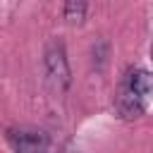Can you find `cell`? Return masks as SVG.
<instances>
[{
    "instance_id": "cell-1",
    "label": "cell",
    "mask_w": 153,
    "mask_h": 153,
    "mask_svg": "<svg viewBox=\"0 0 153 153\" xmlns=\"http://www.w3.org/2000/svg\"><path fill=\"white\" fill-rule=\"evenodd\" d=\"M43 72H45V84L53 93H65L72 84V72H69V62H67V53H65V43L53 38L48 41L45 50H43Z\"/></svg>"
},
{
    "instance_id": "cell-2",
    "label": "cell",
    "mask_w": 153,
    "mask_h": 153,
    "mask_svg": "<svg viewBox=\"0 0 153 153\" xmlns=\"http://www.w3.org/2000/svg\"><path fill=\"white\" fill-rule=\"evenodd\" d=\"M5 136L14 153H48L50 148L48 131L38 127H10Z\"/></svg>"
},
{
    "instance_id": "cell-3",
    "label": "cell",
    "mask_w": 153,
    "mask_h": 153,
    "mask_svg": "<svg viewBox=\"0 0 153 153\" xmlns=\"http://www.w3.org/2000/svg\"><path fill=\"white\" fill-rule=\"evenodd\" d=\"M115 110L122 120H136L146 112V98L134 93L129 86L120 84V88L115 93Z\"/></svg>"
},
{
    "instance_id": "cell-4",
    "label": "cell",
    "mask_w": 153,
    "mask_h": 153,
    "mask_svg": "<svg viewBox=\"0 0 153 153\" xmlns=\"http://www.w3.org/2000/svg\"><path fill=\"white\" fill-rule=\"evenodd\" d=\"M122 84L129 86L134 93H139L141 98L148 100V96H151V74H148V69H143V67H129L127 74H124V79H122Z\"/></svg>"
},
{
    "instance_id": "cell-5",
    "label": "cell",
    "mask_w": 153,
    "mask_h": 153,
    "mask_svg": "<svg viewBox=\"0 0 153 153\" xmlns=\"http://www.w3.org/2000/svg\"><path fill=\"white\" fill-rule=\"evenodd\" d=\"M88 0H65V22L69 26H81L86 19Z\"/></svg>"
},
{
    "instance_id": "cell-6",
    "label": "cell",
    "mask_w": 153,
    "mask_h": 153,
    "mask_svg": "<svg viewBox=\"0 0 153 153\" xmlns=\"http://www.w3.org/2000/svg\"><path fill=\"white\" fill-rule=\"evenodd\" d=\"M62 153H79V151H76V148H72V146H67V148H65Z\"/></svg>"
}]
</instances>
